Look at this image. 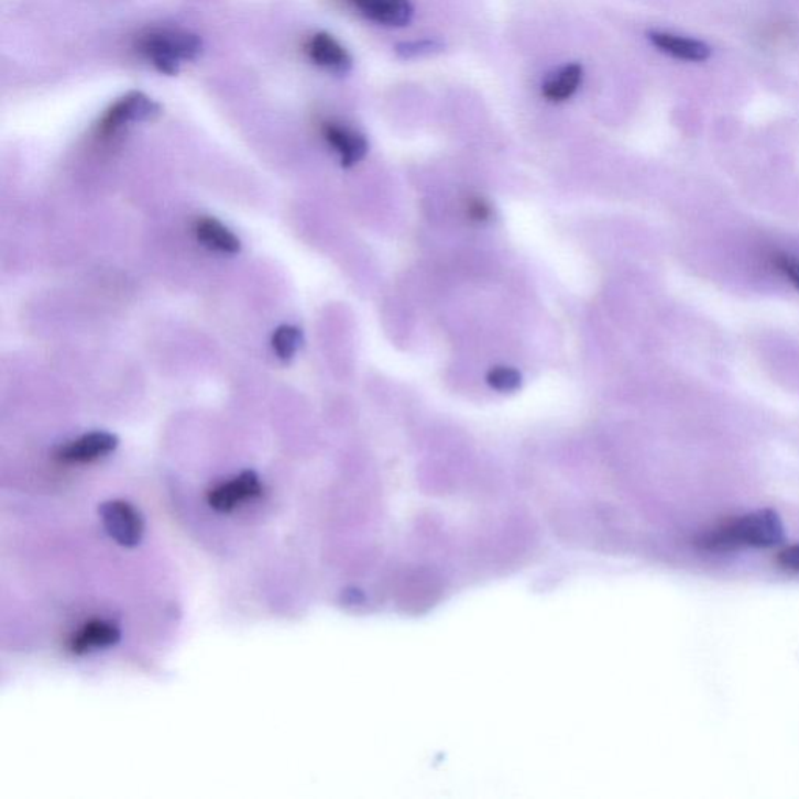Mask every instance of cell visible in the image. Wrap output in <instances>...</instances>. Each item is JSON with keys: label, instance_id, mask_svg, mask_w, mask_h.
Segmentation results:
<instances>
[{"label": "cell", "instance_id": "1", "mask_svg": "<svg viewBox=\"0 0 799 799\" xmlns=\"http://www.w3.org/2000/svg\"><path fill=\"white\" fill-rule=\"evenodd\" d=\"M786 537L782 521L776 511L760 510L730 518L701 537L700 545L705 550L727 551L735 548L776 547Z\"/></svg>", "mask_w": 799, "mask_h": 799}, {"label": "cell", "instance_id": "2", "mask_svg": "<svg viewBox=\"0 0 799 799\" xmlns=\"http://www.w3.org/2000/svg\"><path fill=\"white\" fill-rule=\"evenodd\" d=\"M136 47L158 73L166 76H177L182 62H194L204 51L199 36L172 29L149 30L140 36Z\"/></svg>", "mask_w": 799, "mask_h": 799}, {"label": "cell", "instance_id": "3", "mask_svg": "<svg viewBox=\"0 0 799 799\" xmlns=\"http://www.w3.org/2000/svg\"><path fill=\"white\" fill-rule=\"evenodd\" d=\"M108 536L124 548H134L144 537V518L140 511L124 500H111L99 507Z\"/></svg>", "mask_w": 799, "mask_h": 799}, {"label": "cell", "instance_id": "4", "mask_svg": "<svg viewBox=\"0 0 799 799\" xmlns=\"http://www.w3.org/2000/svg\"><path fill=\"white\" fill-rule=\"evenodd\" d=\"M162 114V107L145 96L144 92L132 91L119 99L103 116L99 124L102 136H111L130 122H149Z\"/></svg>", "mask_w": 799, "mask_h": 799}, {"label": "cell", "instance_id": "5", "mask_svg": "<svg viewBox=\"0 0 799 799\" xmlns=\"http://www.w3.org/2000/svg\"><path fill=\"white\" fill-rule=\"evenodd\" d=\"M263 494V484L253 470H244L226 483L216 485L208 492V505L218 513H231L237 507Z\"/></svg>", "mask_w": 799, "mask_h": 799}, {"label": "cell", "instance_id": "6", "mask_svg": "<svg viewBox=\"0 0 799 799\" xmlns=\"http://www.w3.org/2000/svg\"><path fill=\"white\" fill-rule=\"evenodd\" d=\"M119 440L111 433L95 431L70 440L66 446L59 447L57 459L65 464H88L97 459L108 457L118 448Z\"/></svg>", "mask_w": 799, "mask_h": 799}, {"label": "cell", "instance_id": "7", "mask_svg": "<svg viewBox=\"0 0 799 799\" xmlns=\"http://www.w3.org/2000/svg\"><path fill=\"white\" fill-rule=\"evenodd\" d=\"M309 58L316 63L317 66L327 69L328 73L336 74V76H343L349 73L353 66L352 55L349 54L346 47L339 43L335 36L330 33L319 32L308 41L306 46Z\"/></svg>", "mask_w": 799, "mask_h": 799}, {"label": "cell", "instance_id": "8", "mask_svg": "<svg viewBox=\"0 0 799 799\" xmlns=\"http://www.w3.org/2000/svg\"><path fill=\"white\" fill-rule=\"evenodd\" d=\"M362 17L386 28H405L413 21L411 0H350Z\"/></svg>", "mask_w": 799, "mask_h": 799}, {"label": "cell", "instance_id": "9", "mask_svg": "<svg viewBox=\"0 0 799 799\" xmlns=\"http://www.w3.org/2000/svg\"><path fill=\"white\" fill-rule=\"evenodd\" d=\"M648 40L657 51L681 62L701 63L712 55V48L708 44L690 36L670 32H649Z\"/></svg>", "mask_w": 799, "mask_h": 799}, {"label": "cell", "instance_id": "10", "mask_svg": "<svg viewBox=\"0 0 799 799\" xmlns=\"http://www.w3.org/2000/svg\"><path fill=\"white\" fill-rule=\"evenodd\" d=\"M119 641H121V630L116 623L108 622V620H91L86 623L84 628L74 634L70 649L76 655H86V653L114 647Z\"/></svg>", "mask_w": 799, "mask_h": 799}, {"label": "cell", "instance_id": "11", "mask_svg": "<svg viewBox=\"0 0 799 799\" xmlns=\"http://www.w3.org/2000/svg\"><path fill=\"white\" fill-rule=\"evenodd\" d=\"M322 132L327 143L341 156L343 167H352L360 163L369 151L368 140L352 129H347L336 122H327L324 124Z\"/></svg>", "mask_w": 799, "mask_h": 799}, {"label": "cell", "instance_id": "12", "mask_svg": "<svg viewBox=\"0 0 799 799\" xmlns=\"http://www.w3.org/2000/svg\"><path fill=\"white\" fill-rule=\"evenodd\" d=\"M582 77H584V69L580 63H570L545 81L543 96L551 103L566 102L580 88Z\"/></svg>", "mask_w": 799, "mask_h": 799}, {"label": "cell", "instance_id": "13", "mask_svg": "<svg viewBox=\"0 0 799 799\" xmlns=\"http://www.w3.org/2000/svg\"><path fill=\"white\" fill-rule=\"evenodd\" d=\"M196 237L205 248L234 255L241 250V241L215 218H201L196 222Z\"/></svg>", "mask_w": 799, "mask_h": 799}, {"label": "cell", "instance_id": "14", "mask_svg": "<svg viewBox=\"0 0 799 799\" xmlns=\"http://www.w3.org/2000/svg\"><path fill=\"white\" fill-rule=\"evenodd\" d=\"M300 330L293 327V325H282V327L276 328L274 336H272V347H274L276 357L282 361L293 360L298 347H300Z\"/></svg>", "mask_w": 799, "mask_h": 799}, {"label": "cell", "instance_id": "15", "mask_svg": "<svg viewBox=\"0 0 799 799\" xmlns=\"http://www.w3.org/2000/svg\"><path fill=\"white\" fill-rule=\"evenodd\" d=\"M444 47L442 41L436 39L403 41L395 46V54L402 59H416L439 54Z\"/></svg>", "mask_w": 799, "mask_h": 799}, {"label": "cell", "instance_id": "16", "mask_svg": "<svg viewBox=\"0 0 799 799\" xmlns=\"http://www.w3.org/2000/svg\"><path fill=\"white\" fill-rule=\"evenodd\" d=\"M773 267L786 276L787 280L799 289V260L798 258L787 255V253H778L771 256Z\"/></svg>", "mask_w": 799, "mask_h": 799}, {"label": "cell", "instance_id": "17", "mask_svg": "<svg viewBox=\"0 0 799 799\" xmlns=\"http://www.w3.org/2000/svg\"><path fill=\"white\" fill-rule=\"evenodd\" d=\"M489 381L499 391H513L518 384V373L513 369H495V371H492Z\"/></svg>", "mask_w": 799, "mask_h": 799}, {"label": "cell", "instance_id": "18", "mask_svg": "<svg viewBox=\"0 0 799 799\" xmlns=\"http://www.w3.org/2000/svg\"><path fill=\"white\" fill-rule=\"evenodd\" d=\"M778 563L786 570L798 571L799 573V544L784 548L778 555Z\"/></svg>", "mask_w": 799, "mask_h": 799}, {"label": "cell", "instance_id": "19", "mask_svg": "<svg viewBox=\"0 0 799 799\" xmlns=\"http://www.w3.org/2000/svg\"><path fill=\"white\" fill-rule=\"evenodd\" d=\"M470 211H472V216L477 220H483L489 216V208L485 207L483 201L478 199L473 200L472 204H470Z\"/></svg>", "mask_w": 799, "mask_h": 799}]
</instances>
